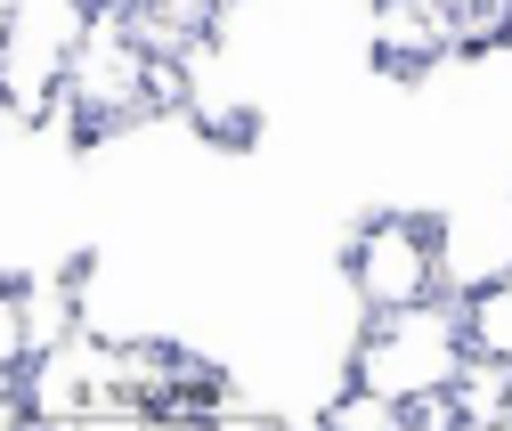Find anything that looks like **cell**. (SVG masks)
<instances>
[{"label": "cell", "mask_w": 512, "mask_h": 431, "mask_svg": "<svg viewBox=\"0 0 512 431\" xmlns=\"http://www.w3.org/2000/svg\"><path fill=\"white\" fill-rule=\"evenodd\" d=\"M464 310H472V342H480V350H496V358H512V277H504V285H488V293H472Z\"/></svg>", "instance_id": "obj_6"}, {"label": "cell", "mask_w": 512, "mask_h": 431, "mask_svg": "<svg viewBox=\"0 0 512 431\" xmlns=\"http://www.w3.org/2000/svg\"><path fill=\"white\" fill-rule=\"evenodd\" d=\"M317 423L326 431H415V407H399L374 383H350V391H334L326 407H317Z\"/></svg>", "instance_id": "obj_5"}, {"label": "cell", "mask_w": 512, "mask_h": 431, "mask_svg": "<svg viewBox=\"0 0 512 431\" xmlns=\"http://www.w3.org/2000/svg\"><path fill=\"white\" fill-rule=\"evenodd\" d=\"M439 285L447 293H488L512 277V171L504 179H472L439 204Z\"/></svg>", "instance_id": "obj_4"}, {"label": "cell", "mask_w": 512, "mask_h": 431, "mask_svg": "<svg viewBox=\"0 0 512 431\" xmlns=\"http://www.w3.org/2000/svg\"><path fill=\"white\" fill-rule=\"evenodd\" d=\"M139 9H155V17H171L179 33H212V25H220V9H228V0H139Z\"/></svg>", "instance_id": "obj_7"}, {"label": "cell", "mask_w": 512, "mask_h": 431, "mask_svg": "<svg viewBox=\"0 0 512 431\" xmlns=\"http://www.w3.org/2000/svg\"><path fill=\"white\" fill-rule=\"evenodd\" d=\"M57 106L82 122V139H106V131H122V122L171 106V74H163V57L147 49L131 9H90L82 41L66 57V98Z\"/></svg>", "instance_id": "obj_2"}, {"label": "cell", "mask_w": 512, "mask_h": 431, "mask_svg": "<svg viewBox=\"0 0 512 431\" xmlns=\"http://www.w3.org/2000/svg\"><path fill=\"white\" fill-rule=\"evenodd\" d=\"M342 269H350V293L374 310H415V301L447 293L439 285V228L423 212H374L350 228L342 244Z\"/></svg>", "instance_id": "obj_3"}, {"label": "cell", "mask_w": 512, "mask_h": 431, "mask_svg": "<svg viewBox=\"0 0 512 431\" xmlns=\"http://www.w3.org/2000/svg\"><path fill=\"white\" fill-rule=\"evenodd\" d=\"M472 310L464 293H431L415 310H374L358 326V350H350V383H374L391 391L399 407H423V399H447L456 375L472 366Z\"/></svg>", "instance_id": "obj_1"}]
</instances>
